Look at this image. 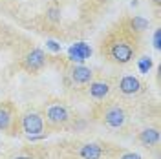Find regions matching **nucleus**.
Instances as JSON below:
<instances>
[{
    "mask_svg": "<svg viewBox=\"0 0 161 159\" xmlns=\"http://www.w3.org/2000/svg\"><path fill=\"white\" fill-rule=\"evenodd\" d=\"M46 46H48L51 51H55V53H59V51H60V44H59V42H55V40H48V42H46Z\"/></svg>",
    "mask_w": 161,
    "mask_h": 159,
    "instance_id": "obj_17",
    "label": "nucleus"
},
{
    "mask_svg": "<svg viewBox=\"0 0 161 159\" xmlns=\"http://www.w3.org/2000/svg\"><path fill=\"white\" fill-rule=\"evenodd\" d=\"M101 123L110 130H121L128 123V110L117 101H110L101 108Z\"/></svg>",
    "mask_w": 161,
    "mask_h": 159,
    "instance_id": "obj_2",
    "label": "nucleus"
},
{
    "mask_svg": "<svg viewBox=\"0 0 161 159\" xmlns=\"http://www.w3.org/2000/svg\"><path fill=\"white\" fill-rule=\"evenodd\" d=\"M68 79L73 86H88L90 80H93V71L82 64H73L68 70Z\"/></svg>",
    "mask_w": 161,
    "mask_h": 159,
    "instance_id": "obj_6",
    "label": "nucleus"
},
{
    "mask_svg": "<svg viewBox=\"0 0 161 159\" xmlns=\"http://www.w3.org/2000/svg\"><path fill=\"white\" fill-rule=\"evenodd\" d=\"M13 113L8 104H0V132H9L13 123Z\"/></svg>",
    "mask_w": 161,
    "mask_h": 159,
    "instance_id": "obj_11",
    "label": "nucleus"
},
{
    "mask_svg": "<svg viewBox=\"0 0 161 159\" xmlns=\"http://www.w3.org/2000/svg\"><path fill=\"white\" fill-rule=\"evenodd\" d=\"M126 20H128V24H130L137 33H141L143 30H147V28H148V22H147L145 19H141V17H134V19H126Z\"/></svg>",
    "mask_w": 161,
    "mask_h": 159,
    "instance_id": "obj_12",
    "label": "nucleus"
},
{
    "mask_svg": "<svg viewBox=\"0 0 161 159\" xmlns=\"http://www.w3.org/2000/svg\"><path fill=\"white\" fill-rule=\"evenodd\" d=\"M139 71L141 73H148V71L152 70V66H154V62H152L150 57H143V59H139Z\"/></svg>",
    "mask_w": 161,
    "mask_h": 159,
    "instance_id": "obj_14",
    "label": "nucleus"
},
{
    "mask_svg": "<svg viewBox=\"0 0 161 159\" xmlns=\"http://www.w3.org/2000/svg\"><path fill=\"white\" fill-rule=\"evenodd\" d=\"M112 91V84L104 79H97V80H90L88 84V95L93 101H104Z\"/></svg>",
    "mask_w": 161,
    "mask_h": 159,
    "instance_id": "obj_8",
    "label": "nucleus"
},
{
    "mask_svg": "<svg viewBox=\"0 0 161 159\" xmlns=\"http://www.w3.org/2000/svg\"><path fill=\"white\" fill-rule=\"evenodd\" d=\"M70 123V112L62 102H50L46 108V124L50 128H64Z\"/></svg>",
    "mask_w": 161,
    "mask_h": 159,
    "instance_id": "obj_3",
    "label": "nucleus"
},
{
    "mask_svg": "<svg viewBox=\"0 0 161 159\" xmlns=\"http://www.w3.org/2000/svg\"><path fill=\"white\" fill-rule=\"evenodd\" d=\"M73 48H75V51L79 53L82 59H88V57L92 55V48L88 46V44H86V42H77Z\"/></svg>",
    "mask_w": 161,
    "mask_h": 159,
    "instance_id": "obj_13",
    "label": "nucleus"
},
{
    "mask_svg": "<svg viewBox=\"0 0 161 159\" xmlns=\"http://www.w3.org/2000/svg\"><path fill=\"white\" fill-rule=\"evenodd\" d=\"M22 130L28 137L40 135L44 132V117L39 112H26L22 115Z\"/></svg>",
    "mask_w": 161,
    "mask_h": 159,
    "instance_id": "obj_5",
    "label": "nucleus"
},
{
    "mask_svg": "<svg viewBox=\"0 0 161 159\" xmlns=\"http://www.w3.org/2000/svg\"><path fill=\"white\" fill-rule=\"evenodd\" d=\"M15 159H30V157H15Z\"/></svg>",
    "mask_w": 161,
    "mask_h": 159,
    "instance_id": "obj_20",
    "label": "nucleus"
},
{
    "mask_svg": "<svg viewBox=\"0 0 161 159\" xmlns=\"http://www.w3.org/2000/svg\"><path fill=\"white\" fill-rule=\"evenodd\" d=\"M117 91L125 97H136L145 91V82L136 75H123L117 82Z\"/></svg>",
    "mask_w": 161,
    "mask_h": 159,
    "instance_id": "obj_4",
    "label": "nucleus"
},
{
    "mask_svg": "<svg viewBox=\"0 0 161 159\" xmlns=\"http://www.w3.org/2000/svg\"><path fill=\"white\" fill-rule=\"evenodd\" d=\"M79 157L80 159H101L103 157V148L97 143H86L79 148Z\"/></svg>",
    "mask_w": 161,
    "mask_h": 159,
    "instance_id": "obj_9",
    "label": "nucleus"
},
{
    "mask_svg": "<svg viewBox=\"0 0 161 159\" xmlns=\"http://www.w3.org/2000/svg\"><path fill=\"white\" fill-rule=\"evenodd\" d=\"M20 66L30 73H37L46 66V55L42 50H31L20 62Z\"/></svg>",
    "mask_w": 161,
    "mask_h": 159,
    "instance_id": "obj_7",
    "label": "nucleus"
},
{
    "mask_svg": "<svg viewBox=\"0 0 161 159\" xmlns=\"http://www.w3.org/2000/svg\"><path fill=\"white\" fill-rule=\"evenodd\" d=\"M139 141H141V145H145L147 148L158 145L159 143V132H158V128H145L143 132H139Z\"/></svg>",
    "mask_w": 161,
    "mask_h": 159,
    "instance_id": "obj_10",
    "label": "nucleus"
},
{
    "mask_svg": "<svg viewBox=\"0 0 161 159\" xmlns=\"http://www.w3.org/2000/svg\"><path fill=\"white\" fill-rule=\"evenodd\" d=\"M154 48L161 50V30H156V33H154Z\"/></svg>",
    "mask_w": 161,
    "mask_h": 159,
    "instance_id": "obj_15",
    "label": "nucleus"
},
{
    "mask_svg": "<svg viewBox=\"0 0 161 159\" xmlns=\"http://www.w3.org/2000/svg\"><path fill=\"white\" fill-rule=\"evenodd\" d=\"M159 2H161V0H154V4H156V6H159Z\"/></svg>",
    "mask_w": 161,
    "mask_h": 159,
    "instance_id": "obj_19",
    "label": "nucleus"
},
{
    "mask_svg": "<svg viewBox=\"0 0 161 159\" xmlns=\"http://www.w3.org/2000/svg\"><path fill=\"white\" fill-rule=\"evenodd\" d=\"M139 33L128 24V20L119 22L103 39L101 53L115 64H128L139 51Z\"/></svg>",
    "mask_w": 161,
    "mask_h": 159,
    "instance_id": "obj_1",
    "label": "nucleus"
},
{
    "mask_svg": "<svg viewBox=\"0 0 161 159\" xmlns=\"http://www.w3.org/2000/svg\"><path fill=\"white\" fill-rule=\"evenodd\" d=\"M117 159H141V157L137 154H134V152H121Z\"/></svg>",
    "mask_w": 161,
    "mask_h": 159,
    "instance_id": "obj_16",
    "label": "nucleus"
},
{
    "mask_svg": "<svg viewBox=\"0 0 161 159\" xmlns=\"http://www.w3.org/2000/svg\"><path fill=\"white\" fill-rule=\"evenodd\" d=\"M48 17H50L51 20H57L59 19V9H57V8H51V9L48 11Z\"/></svg>",
    "mask_w": 161,
    "mask_h": 159,
    "instance_id": "obj_18",
    "label": "nucleus"
}]
</instances>
